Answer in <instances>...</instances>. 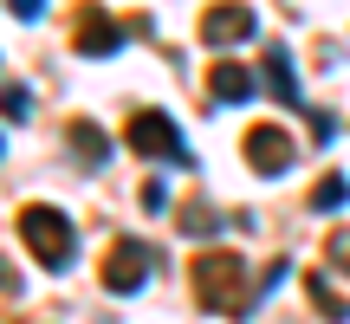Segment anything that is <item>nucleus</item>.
<instances>
[{
  "label": "nucleus",
  "instance_id": "1",
  "mask_svg": "<svg viewBox=\"0 0 350 324\" xmlns=\"http://www.w3.org/2000/svg\"><path fill=\"white\" fill-rule=\"evenodd\" d=\"M188 286H195V299L208 305V312H221V318L253 312V299H247V266H240V253H227V247L195 253V266H188Z\"/></svg>",
  "mask_w": 350,
  "mask_h": 324
},
{
  "label": "nucleus",
  "instance_id": "2",
  "mask_svg": "<svg viewBox=\"0 0 350 324\" xmlns=\"http://www.w3.org/2000/svg\"><path fill=\"white\" fill-rule=\"evenodd\" d=\"M20 240L33 247V260L46 266V273H65V266H72V221H65L59 208H46V201L20 208Z\"/></svg>",
  "mask_w": 350,
  "mask_h": 324
},
{
  "label": "nucleus",
  "instance_id": "3",
  "mask_svg": "<svg viewBox=\"0 0 350 324\" xmlns=\"http://www.w3.org/2000/svg\"><path fill=\"white\" fill-rule=\"evenodd\" d=\"M124 143L137 156H150V162H169V169H188V143H182V130H175V117L169 111H137L124 124Z\"/></svg>",
  "mask_w": 350,
  "mask_h": 324
},
{
  "label": "nucleus",
  "instance_id": "4",
  "mask_svg": "<svg viewBox=\"0 0 350 324\" xmlns=\"http://www.w3.org/2000/svg\"><path fill=\"white\" fill-rule=\"evenodd\" d=\"M130 33H137V20H130V26H117L111 13L98 7V0H85V7L72 13V46L85 52V59H111V52L124 46Z\"/></svg>",
  "mask_w": 350,
  "mask_h": 324
},
{
  "label": "nucleus",
  "instance_id": "5",
  "mask_svg": "<svg viewBox=\"0 0 350 324\" xmlns=\"http://www.w3.org/2000/svg\"><path fill=\"white\" fill-rule=\"evenodd\" d=\"M143 286H150V247L143 240H111V253H104V292L137 299Z\"/></svg>",
  "mask_w": 350,
  "mask_h": 324
},
{
  "label": "nucleus",
  "instance_id": "6",
  "mask_svg": "<svg viewBox=\"0 0 350 324\" xmlns=\"http://www.w3.org/2000/svg\"><path fill=\"white\" fill-rule=\"evenodd\" d=\"M292 156H299V143H292L286 124H253L247 130V169L253 175H286Z\"/></svg>",
  "mask_w": 350,
  "mask_h": 324
},
{
  "label": "nucleus",
  "instance_id": "7",
  "mask_svg": "<svg viewBox=\"0 0 350 324\" xmlns=\"http://www.w3.org/2000/svg\"><path fill=\"white\" fill-rule=\"evenodd\" d=\"M260 33V13L247 7V0H214L208 13H201V39L208 46H240V39Z\"/></svg>",
  "mask_w": 350,
  "mask_h": 324
},
{
  "label": "nucleus",
  "instance_id": "8",
  "mask_svg": "<svg viewBox=\"0 0 350 324\" xmlns=\"http://www.w3.org/2000/svg\"><path fill=\"white\" fill-rule=\"evenodd\" d=\"M253 91H260V78H253L247 65H234V59H221V65L208 72V98H214V104H247Z\"/></svg>",
  "mask_w": 350,
  "mask_h": 324
},
{
  "label": "nucleus",
  "instance_id": "9",
  "mask_svg": "<svg viewBox=\"0 0 350 324\" xmlns=\"http://www.w3.org/2000/svg\"><path fill=\"white\" fill-rule=\"evenodd\" d=\"M65 137H72V156L85 162V169H104V162H111V137H104V130L91 124V117H78V124L65 130Z\"/></svg>",
  "mask_w": 350,
  "mask_h": 324
},
{
  "label": "nucleus",
  "instance_id": "10",
  "mask_svg": "<svg viewBox=\"0 0 350 324\" xmlns=\"http://www.w3.org/2000/svg\"><path fill=\"white\" fill-rule=\"evenodd\" d=\"M266 91H273L279 104H299V72H292V59H286V46H266Z\"/></svg>",
  "mask_w": 350,
  "mask_h": 324
},
{
  "label": "nucleus",
  "instance_id": "11",
  "mask_svg": "<svg viewBox=\"0 0 350 324\" xmlns=\"http://www.w3.org/2000/svg\"><path fill=\"white\" fill-rule=\"evenodd\" d=\"M305 292H312V312H318V318H331V324H344V318H350V305L331 292V279H325V273H305Z\"/></svg>",
  "mask_w": 350,
  "mask_h": 324
},
{
  "label": "nucleus",
  "instance_id": "12",
  "mask_svg": "<svg viewBox=\"0 0 350 324\" xmlns=\"http://www.w3.org/2000/svg\"><path fill=\"white\" fill-rule=\"evenodd\" d=\"M344 201H350V182H344V175H338V169H331V175H318L312 208H318V214H331V208H344Z\"/></svg>",
  "mask_w": 350,
  "mask_h": 324
},
{
  "label": "nucleus",
  "instance_id": "13",
  "mask_svg": "<svg viewBox=\"0 0 350 324\" xmlns=\"http://www.w3.org/2000/svg\"><path fill=\"white\" fill-rule=\"evenodd\" d=\"M26 111H33V98L20 85H0V117H26Z\"/></svg>",
  "mask_w": 350,
  "mask_h": 324
},
{
  "label": "nucleus",
  "instance_id": "14",
  "mask_svg": "<svg viewBox=\"0 0 350 324\" xmlns=\"http://www.w3.org/2000/svg\"><path fill=\"white\" fill-rule=\"evenodd\" d=\"M325 253H331V266H344V273H350V234H331Z\"/></svg>",
  "mask_w": 350,
  "mask_h": 324
},
{
  "label": "nucleus",
  "instance_id": "15",
  "mask_svg": "<svg viewBox=\"0 0 350 324\" xmlns=\"http://www.w3.org/2000/svg\"><path fill=\"white\" fill-rule=\"evenodd\" d=\"M143 208L163 214V208H169V188H163V182H143Z\"/></svg>",
  "mask_w": 350,
  "mask_h": 324
},
{
  "label": "nucleus",
  "instance_id": "16",
  "mask_svg": "<svg viewBox=\"0 0 350 324\" xmlns=\"http://www.w3.org/2000/svg\"><path fill=\"white\" fill-rule=\"evenodd\" d=\"M7 13H13V20H39V13H46V0H7Z\"/></svg>",
  "mask_w": 350,
  "mask_h": 324
},
{
  "label": "nucleus",
  "instance_id": "17",
  "mask_svg": "<svg viewBox=\"0 0 350 324\" xmlns=\"http://www.w3.org/2000/svg\"><path fill=\"white\" fill-rule=\"evenodd\" d=\"M0 292H13V266L7 260H0Z\"/></svg>",
  "mask_w": 350,
  "mask_h": 324
}]
</instances>
